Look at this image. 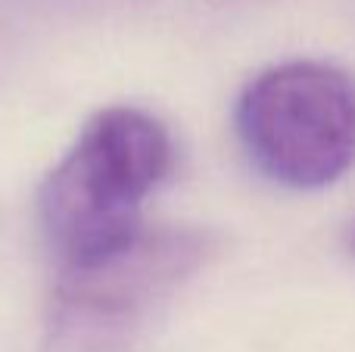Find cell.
I'll return each mask as SVG.
<instances>
[{
    "mask_svg": "<svg viewBox=\"0 0 355 352\" xmlns=\"http://www.w3.org/2000/svg\"><path fill=\"white\" fill-rule=\"evenodd\" d=\"M234 128L265 178L318 191L355 162V85L327 62L271 66L243 87Z\"/></svg>",
    "mask_w": 355,
    "mask_h": 352,
    "instance_id": "cell-2",
    "label": "cell"
},
{
    "mask_svg": "<svg viewBox=\"0 0 355 352\" xmlns=\"http://www.w3.org/2000/svg\"><path fill=\"white\" fill-rule=\"evenodd\" d=\"M212 253L209 234L200 231H147L144 228L128 247L91 268L62 272L60 297L69 306L97 315H122L137 306L153 303Z\"/></svg>",
    "mask_w": 355,
    "mask_h": 352,
    "instance_id": "cell-3",
    "label": "cell"
},
{
    "mask_svg": "<svg viewBox=\"0 0 355 352\" xmlns=\"http://www.w3.org/2000/svg\"><path fill=\"white\" fill-rule=\"evenodd\" d=\"M349 249H352V256H355V222H352V228H349Z\"/></svg>",
    "mask_w": 355,
    "mask_h": 352,
    "instance_id": "cell-4",
    "label": "cell"
},
{
    "mask_svg": "<svg viewBox=\"0 0 355 352\" xmlns=\"http://www.w3.org/2000/svg\"><path fill=\"white\" fill-rule=\"evenodd\" d=\"M166 125L135 106H110L44 178L37 215L62 272L91 268L144 231V200L172 168Z\"/></svg>",
    "mask_w": 355,
    "mask_h": 352,
    "instance_id": "cell-1",
    "label": "cell"
}]
</instances>
